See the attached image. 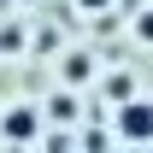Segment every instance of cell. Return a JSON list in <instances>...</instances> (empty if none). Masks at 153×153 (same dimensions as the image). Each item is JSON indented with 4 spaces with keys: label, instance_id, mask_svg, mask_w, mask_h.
<instances>
[{
    "label": "cell",
    "instance_id": "obj_1",
    "mask_svg": "<svg viewBox=\"0 0 153 153\" xmlns=\"http://www.w3.org/2000/svg\"><path fill=\"white\" fill-rule=\"evenodd\" d=\"M118 135H130V141H153V106H147V100L118 106Z\"/></svg>",
    "mask_w": 153,
    "mask_h": 153
},
{
    "label": "cell",
    "instance_id": "obj_2",
    "mask_svg": "<svg viewBox=\"0 0 153 153\" xmlns=\"http://www.w3.org/2000/svg\"><path fill=\"white\" fill-rule=\"evenodd\" d=\"M0 135H6V141H36L41 135V112L36 106H12V112L0 118Z\"/></svg>",
    "mask_w": 153,
    "mask_h": 153
},
{
    "label": "cell",
    "instance_id": "obj_3",
    "mask_svg": "<svg viewBox=\"0 0 153 153\" xmlns=\"http://www.w3.org/2000/svg\"><path fill=\"white\" fill-rule=\"evenodd\" d=\"M88 71H94V65H88L82 53H71V65H65V82H88Z\"/></svg>",
    "mask_w": 153,
    "mask_h": 153
},
{
    "label": "cell",
    "instance_id": "obj_4",
    "mask_svg": "<svg viewBox=\"0 0 153 153\" xmlns=\"http://www.w3.org/2000/svg\"><path fill=\"white\" fill-rule=\"evenodd\" d=\"M47 112H53V118H71V112H76V100H71V94H53V106H47Z\"/></svg>",
    "mask_w": 153,
    "mask_h": 153
},
{
    "label": "cell",
    "instance_id": "obj_5",
    "mask_svg": "<svg viewBox=\"0 0 153 153\" xmlns=\"http://www.w3.org/2000/svg\"><path fill=\"white\" fill-rule=\"evenodd\" d=\"M135 36H141V41H153V12H141V18H135Z\"/></svg>",
    "mask_w": 153,
    "mask_h": 153
},
{
    "label": "cell",
    "instance_id": "obj_6",
    "mask_svg": "<svg viewBox=\"0 0 153 153\" xmlns=\"http://www.w3.org/2000/svg\"><path fill=\"white\" fill-rule=\"evenodd\" d=\"M76 6H88V12H106V6H112V0H76Z\"/></svg>",
    "mask_w": 153,
    "mask_h": 153
}]
</instances>
